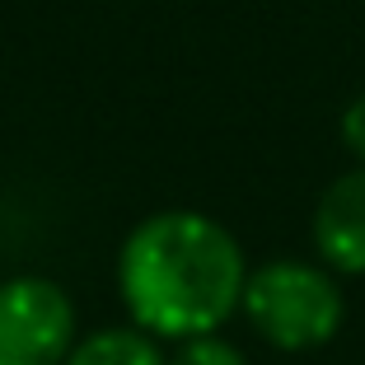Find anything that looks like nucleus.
<instances>
[{
	"label": "nucleus",
	"instance_id": "obj_3",
	"mask_svg": "<svg viewBox=\"0 0 365 365\" xmlns=\"http://www.w3.org/2000/svg\"><path fill=\"white\" fill-rule=\"evenodd\" d=\"M76 337V304L52 277L0 281V365H61Z\"/></svg>",
	"mask_w": 365,
	"mask_h": 365
},
{
	"label": "nucleus",
	"instance_id": "obj_2",
	"mask_svg": "<svg viewBox=\"0 0 365 365\" xmlns=\"http://www.w3.org/2000/svg\"><path fill=\"white\" fill-rule=\"evenodd\" d=\"M239 309L277 351H314L333 342L346 319L337 272L304 258H272L248 272Z\"/></svg>",
	"mask_w": 365,
	"mask_h": 365
},
{
	"label": "nucleus",
	"instance_id": "obj_4",
	"mask_svg": "<svg viewBox=\"0 0 365 365\" xmlns=\"http://www.w3.org/2000/svg\"><path fill=\"white\" fill-rule=\"evenodd\" d=\"M314 248L328 272L342 277L365 272V164L323 187L314 206Z\"/></svg>",
	"mask_w": 365,
	"mask_h": 365
},
{
	"label": "nucleus",
	"instance_id": "obj_1",
	"mask_svg": "<svg viewBox=\"0 0 365 365\" xmlns=\"http://www.w3.org/2000/svg\"><path fill=\"white\" fill-rule=\"evenodd\" d=\"M248 258L239 239L202 211H160L140 220L118 253V295L131 323L155 342L220 333L239 309Z\"/></svg>",
	"mask_w": 365,
	"mask_h": 365
},
{
	"label": "nucleus",
	"instance_id": "obj_6",
	"mask_svg": "<svg viewBox=\"0 0 365 365\" xmlns=\"http://www.w3.org/2000/svg\"><path fill=\"white\" fill-rule=\"evenodd\" d=\"M169 365H248V356L239 351L230 337L202 333V337H187V342H178V351H173Z\"/></svg>",
	"mask_w": 365,
	"mask_h": 365
},
{
	"label": "nucleus",
	"instance_id": "obj_5",
	"mask_svg": "<svg viewBox=\"0 0 365 365\" xmlns=\"http://www.w3.org/2000/svg\"><path fill=\"white\" fill-rule=\"evenodd\" d=\"M61 365H169V356L136 323H118V328H94V333L76 337Z\"/></svg>",
	"mask_w": 365,
	"mask_h": 365
},
{
	"label": "nucleus",
	"instance_id": "obj_7",
	"mask_svg": "<svg viewBox=\"0 0 365 365\" xmlns=\"http://www.w3.org/2000/svg\"><path fill=\"white\" fill-rule=\"evenodd\" d=\"M342 140H346V150L365 164V89L346 103V113H342Z\"/></svg>",
	"mask_w": 365,
	"mask_h": 365
}]
</instances>
